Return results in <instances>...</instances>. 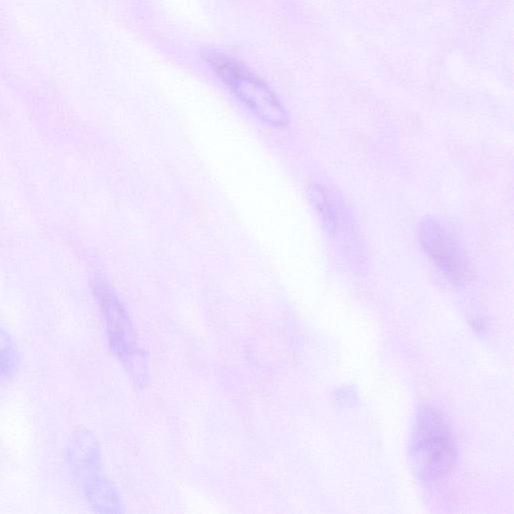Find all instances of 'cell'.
Returning <instances> with one entry per match:
<instances>
[{
  "label": "cell",
  "instance_id": "6da1fadb",
  "mask_svg": "<svg viewBox=\"0 0 514 514\" xmlns=\"http://www.w3.org/2000/svg\"><path fill=\"white\" fill-rule=\"evenodd\" d=\"M202 58L235 98L257 118L277 128L289 124V113L279 97L246 65L218 50H206Z\"/></svg>",
  "mask_w": 514,
  "mask_h": 514
},
{
  "label": "cell",
  "instance_id": "7a4b0ae2",
  "mask_svg": "<svg viewBox=\"0 0 514 514\" xmlns=\"http://www.w3.org/2000/svg\"><path fill=\"white\" fill-rule=\"evenodd\" d=\"M411 455L419 476L426 481L449 471L454 458L453 438L446 418L437 409L425 405L419 410Z\"/></svg>",
  "mask_w": 514,
  "mask_h": 514
},
{
  "label": "cell",
  "instance_id": "5b68a950",
  "mask_svg": "<svg viewBox=\"0 0 514 514\" xmlns=\"http://www.w3.org/2000/svg\"><path fill=\"white\" fill-rule=\"evenodd\" d=\"M309 196L329 235L345 246L354 240L352 220L335 192L321 184H313L309 188Z\"/></svg>",
  "mask_w": 514,
  "mask_h": 514
},
{
  "label": "cell",
  "instance_id": "277c9868",
  "mask_svg": "<svg viewBox=\"0 0 514 514\" xmlns=\"http://www.w3.org/2000/svg\"><path fill=\"white\" fill-rule=\"evenodd\" d=\"M419 240L430 262L446 279L459 283L467 277L464 251L439 220L433 217L422 219Z\"/></svg>",
  "mask_w": 514,
  "mask_h": 514
},
{
  "label": "cell",
  "instance_id": "3957f363",
  "mask_svg": "<svg viewBox=\"0 0 514 514\" xmlns=\"http://www.w3.org/2000/svg\"><path fill=\"white\" fill-rule=\"evenodd\" d=\"M93 289L106 323L112 352L130 372L135 383L143 385L146 380L145 361L137 347L133 325L125 307L104 280L96 279Z\"/></svg>",
  "mask_w": 514,
  "mask_h": 514
},
{
  "label": "cell",
  "instance_id": "52a82bcc",
  "mask_svg": "<svg viewBox=\"0 0 514 514\" xmlns=\"http://www.w3.org/2000/svg\"><path fill=\"white\" fill-rule=\"evenodd\" d=\"M91 506L100 513H121L122 504L117 489L103 472L82 481Z\"/></svg>",
  "mask_w": 514,
  "mask_h": 514
},
{
  "label": "cell",
  "instance_id": "ba28073f",
  "mask_svg": "<svg viewBox=\"0 0 514 514\" xmlns=\"http://www.w3.org/2000/svg\"><path fill=\"white\" fill-rule=\"evenodd\" d=\"M20 366V354L12 337L0 329V378H13Z\"/></svg>",
  "mask_w": 514,
  "mask_h": 514
},
{
  "label": "cell",
  "instance_id": "8992f818",
  "mask_svg": "<svg viewBox=\"0 0 514 514\" xmlns=\"http://www.w3.org/2000/svg\"><path fill=\"white\" fill-rule=\"evenodd\" d=\"M67 459L81 481L103 472L100 445L87 429H79L72 434L67 446Z\"/></svg>",
  "mask_w": 514,
  "mask_h": 514
}]
</instances>
